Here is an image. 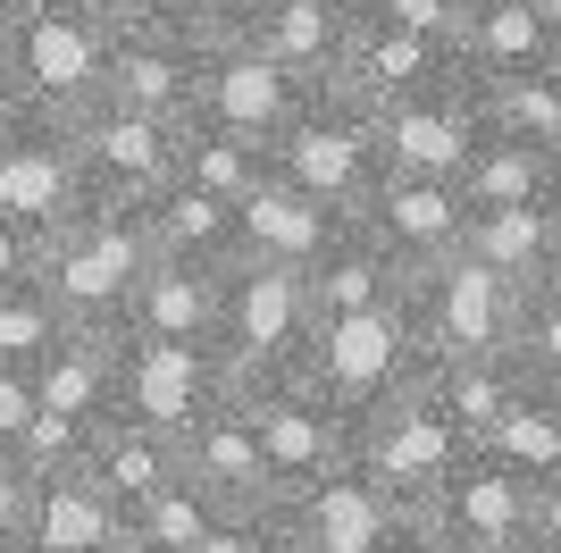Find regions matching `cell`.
Here are the masks:
<instances>
[{"instance_id":"obj_46","label":"cell","mask_w":561,"mask_h":553,"mask_svg":"<svg viewBox=\"0 0 561 553\" xmlns=\"http://www.w3.org/2000/svg\"><path fill=\"white\" fill-rule=\"evenodd\" d=\"M25 9H59V18H101V25H117V0H25Z\"/></svg>"},{"instance_id":"obj_16","label":"cell","mask_w":561,"mask_h":553,"mask_svg":"<svg viewBox=\"0 0 561 553\" xmlns=\"http://www.w3.org/2000/svg\"><path fill=\"white\" fill-rule=\"evenodd\" d=\"M528 495L537 486L503 470L494 453H469L445 486H436V504L420 511V529L436 537L445 553H512L528 545Z\"/></svg>"},{"instance_id":"obj_10","label":"cell","mask_w":561,"mask_h":553,"mask_svg":"<svg viewBox=\"0 0 561 553\" xmlns=\"http://www.w3.org/2000/svg\"><path fill=\"white\" fill-rule=\"evenodd\" d=\"M84 202L93 193H84V160H76V117L9 101V117H0V218L59 235Z\"/></svg>"},{"instance_id":"obj_13","label":"cell","mask_w":561,"mask_h":553,"mask_svg":"<svg viewBox=\"0 0 561 553\" xmlns=\"http://www.w3.org/2000/svg\"><path fill=\"white\" fill-rule=\"evenodd\" d=\"M210 43L193 18H142V25H117L110 43V101L142 117H176L185 126L202 110V76H210Z\"/></svg>"},{"instance_id":"obj_18","label":"cell","mask_w":561,"mask_h":553,"mask_svg":"<svg viewBox=\"0 0 561 553\" xmlns=\"http://www.w3.org/2000/svg\"><path fill=\"white\" fill-rule=\"evenodd\" d=\"M285 520H294L319 553H402L411 537H420V511H402L369 470H335V478H319L310 495L285 504Z\"/></svg>"},{"instance_id":"obj_26","label":"cell","mask_w":561,"mask_h":553,"mask_svg":"<svg viewBox=\"0 0 561 553\" xmlns=\"http://www.w3.org/2000/svg\"><path fill=\"white\" fill-rule=\"evenodd\" d=\"M234 210H243V260H268V269H310L344 235V210L310 202L302 184H285V177H268L252 202H234Z\"/></svg>"},{"instance_id":"obj_51","label":"cell","mask_w":561,"mask_h":553,"mask_svg":"<svg viewBox=\"0 0 561 553\" xmlns=\"http://www.w3.org/2000/svg\"><path fill=\"white\" fill-rule=\"evenodd\" d=\"M0 553H25V545H18V537H0Z\"/></svg>"},{"instance_id":"obj_52","label":"cell","mask_w":561,"mask_h":553,"mask_svg":"<svg viewBox=\"0 0 561 553\" xmlns=\"http://www.w3.org/2000/svg\"><path fill=\"white\" fill-rule=\"evenodd\" d=\"M117 553H142V545H135V537H126V545H117Z\"/></svg>"},{"instance_id":"obj_47","label":"cell","mask_w":561,"mask_h":553,"mask_svg":"<svg viewBox=\"0 0 561 553\" xmlns=\"http://www.w3.org/2000/svg\"><path fill=\"white\" fill-rule=\"evenodd\" d=\"M268 553H319L302 529H294V520H285V504H277V520H268Z\"/></svg>"},{"instance_id":"obj_48","label":"cell","mask_w":561,"mask_h":553,"mask_svg":"<svg viewBox=\"0 0 561 553\" xmlns=\"http://www.w3.org/2000/svg\"><path fill=\"white\" fill-rule=\"evenodd\" d=\"M9 50H18V9H0V92H9Z\"/></svg>"},{"instance_id":"obj_11","label":"cell","mask_w":561,"mask_h":553,"mask_svg":"<svg viewBox=\"0 0 561 553\" xmlns=\"http://www.w3.org/2000/svg\"><path fill=\"white\" fill-rule=\"evenodd\" d=\"M76 160H84V193L93 202H151L185 177V126L176 117H142L126 101L76 117Z\"/></svg>"},{"instance_id":"obj_8","label":"cell","mask_w":561,"mask_h":553,"mask_svg":"<svg viewBox=\"0 0 561 553\" xmlns=\"http://www.w3.org/2000/svg\"><path fill=\"white\" fill-rule=\"evenodd\" d=\"M34 437H25V461L34 470H76V453L93 444V428L117 411V336L101 327H68V345L34 369Z\"/></svg>"},{"instance_id":"obj_2","label":"cell","mask_w":561,"mask_h":553,"mask_svg":"<svg viewBox=\"0 0 561 553\" xmlns=\"http://www.w3.org/2000/svg\"><path fill=\"white\" fill-rule=\"evenodd\" d=\"M469 453H478V444H469L461 428H453V411L427 394V369L402 394H386L377 411L352 419V470H369L402 511H427L436 486H445Z\"/></svg>"},{"instance_id":"obj_53","label":"cell","mask_w":561,"mask_h":553,"mask_svg":"<svg viewBox=\"0 0 561 553\" xmlns=\"http://www.w3.org/2000/svg\"><path fill=\"white\" fill-rule=\"evenodd\" d=\"M512 553H545V545H512Z\"/></svg>"},{"instance_id":"obj_5","label":"cell","mask_w":561,"mask_h":553,"mask_svg":"<svg viewBox=\"0 0 561 553\" xmlns=\"http://www.w3.org/2000/svg\"><path fill=\"white\" fill-rule=\"evenodd\" d=\"M420 369H427V345H420V327H411V302H377V311H352V319H319L302 377L344 419H360L386 394H402Z\"/></svg>"},{"instance_id":"obj_37","label":"cell","mask_w":561,"mask_h":553,"mask_svg":"<svg viewBox=\"0 0 561 553\" xmlns=\"http://www.w3.org/2000/svg\"><path fill=\"white\" fill-rule=\"evenodd\" d=\"M512 352H519V369H528V377L561 386V276H537V285H528Z\"/></svg>"},{"instance_id":"obj_15","label":"cell","mask_w":561,"mask_h":553,"mask_svg":"<svg viewBox=\"0 0 561 553\" xmlns=\"http://www.w3.org/2000/svg\"><path fill=\"white\" fill-rule=\"evenodd\" d=\"M310 92H319V84H302L285 59H268L252 34H218V43H210V76H202V110H193V117H218V126L260 135L268 151H277V135L310 110Z\"/></svg>"},{"instance_id":"obj_54","label":"cell","mask_w":561,"mask_h":553,"mask_svg":"<svg viewBox=\"0 0 561 553\" xmlns=\"http://www.w3.org/2000/svg\"><path fill=\"white\" fill-rule=\"evenodd\" d=\"M0 117H9V92H0Z\"/></svg>"},{"instance_id":"obj_33","label":"cell","mask_w":561,"mask_h":553,"mask_svg":"<svg viewBox=\"0 0 561 553\" xmlns=\"http://www.w3.org/2000/svg\"><path fill=\"white\" fill-rule=\"evenodd\" d=\"M478 453H494L503 470H519L528 486H537V478H561V386L528 377V394L503 411V428H494Z\"/></svg>"},{"instance_id":"obj_43","label":"cell","mask_w":561,"mask_h":553,"mask_svg":"<svg viewBox=\"0 0 561 553\" xmlns=\"http://www.w3.org/2000/svg\"><path fill=\"white\" fill-rule=\"evenodd\" d=\"M185 9H193L202 34H252V18L268 9V0H185Z\"/></svg>"},{"instance_id":"obj_9","label":"cell","mask_w":561,"mask_h":553,"mask_svg":"<svg viewBox=\"0 0 561 553\" xmlns=\"http://www.w3.org/2000/svg\"><path fill=\"white\" fill-rule=\"evenodd\" d=\"M243 411H252V428H260L277 504H294V495H310L319 478L352 470V419L310 386L302 369H294V377H260V386H243Z\"/></svg>"},{"instance_id":"obj_3","label":"cell","mask_w":561,"mask_h":553,"mask_svg":"<svg viewBox=\"0 0 561 553\" xmlns=\"http://www.w3.org/2000/svg\"><path fill=\"white\" fill-rule=\"evenodd\" d=\"M277 177L302 184L310 202H328V210H344V218H360V202L386 184L377 110L360 101V92H344V84H319V92H310V110L277 135Z\"/></svg>"},{"instance_id":"obj_25","label":"cell","mask_w":561,"mask_h":553,"mask_svg":"<svg viewBox=\"0 0 561 553\" xmlns=\"http://www.w3.org/2000/svg\"><path fill=\"white\" fill-rule=\"evenodd\" d=\"M302 276H310V311H319V319H352V311H377V302L411 294V269H402L360 218H344V235H335Z\"/></svg>"},{"instance_id":"obj_40","label":"cell","mask_w":561,"mask_h":553,"mask_svg":"<svg viewBox=\"0 0 561 553\" xmlns=\"http://www.w3.org/2000/svg\"><path fill=\"white\" fill-rule=\"evenodd\" d=\"M34 486H43V470L18 453V444H0V537L25 529V511H34Z\"/></svg>"},{"instance_id":"obj_45","label":"cell","mask_w":561,"mask_h":553,"mask_svg":"<svg viewBox=\"0 0 561 553\" xmlns=\"http://www.w3.org/2000/svg\"><path fill=\"white\" fill-rule=\"evenodd\" d=\"M142 18H193L185 0H117V25H142Z\"/></svg>"},{"instance_id":"obj_49","label":"cell","mask_w":561,"mask_h":553,"mask_svg":"<svg viewBox=\"0 0 561 553\" xmlns=\"http://www.w3.org/2000/svg\"><path fill=\"white\" fill-rule=\"evenodd\" d=\"M537 18L553 25V43H561V0H537Z\"/></svg>"},{"instance_id":"obj_12","label":"cell","mask_w":561,"mask_h":553,"mask_svg":"<svg viewBox=\"0 0 561 553\" xmlns=\"http://www.w3.org/2000/svg\"><path fill=\"white\" fill-rule=\"evenodd\" d=\"M486 126H494L486 84L469 68L377 110V143H386V168H394V177H453L461 184V168H469V151L486 143Z\"/></svg>"},{"instance_id":"obj_1","label":"cell","mask_w":561,"mask_h":553,"mask_svg":"<svg viewBox=\"0 0 561 553\" xmlns=\"http://www.w3.org/2000/svg\"><path fill=\"white\" fill-rule=\"evenodd\" d=\"M151 260H160V244H151L142 202H84L68 227L50 235L43 285H50V302H59L76 327L117 336L126 311H135V285L151 276Z\"/></svg>"},{"instance_id":"obj_7","label":"cell","mask_w":561,"mask_h":553,"mask_svg":"<svg viewBox=\"0 0 561 553\" xmlns=\"http://www.w3.org/2000/svg\"><path fill=\"white\" fill-rule=\"evenodd\" d=\"M110 43L117 25L59 18V9H18V50H9V101H34L50 117H84L110 101Z\"/></svg>"},{"instance_id":"obj_29","label":"cell","mask_w":561,"mask_h":553,"mask_svg":"<svg viewBox=\"0 0 561 553\" xmlns=\"http://www.w3.org/2000/svg\"><path fill=\"white\" fill-rule=\"evenodd\" d=\"M461 193H469V210L561 202V151H545V143H528V135L486 126V143H478V151H469V168H461Z\"/></svg>"},{"instance_id":"obj_22","label":"cell","mask_w":561,"mask_h":553,"mask_svg":"<svg viewBox=\"0 0 561 553\" xmlns=\"http://www.w3.org/2000/svg\"><path fill=\"white\" fill-rule=\"evenodd\" d=\"M185 478H202L218 504H234V511H268L277 504V478H268L260 428H252V411H243V386L185 428Z\"/></svg>"},{"instance_id":"obj_6","label":"cell","mask_w":561,"mask_h":553,"mask_svg":"<svg viewBox=\"0 0 561 553\" xmlns=\"http://www.w3.org/2000/svg\"><path fill=\"white\" fill-rule=\"evenodd\" d=\"M402 302H411V327H420L427 361H478V352H512L528 285H512V276H494L486 260L453 252V260L411 276Z\"/></svg>"},{"instance_id":"obj_21","label":"cell","mask_w":561,"mask_h":553,"mask_svg":"<svg viewBox=\"0 0 561 553\" xmlns=\"http://www.w3.org/2000/svg\"><path fill=\"white\" fill-rule=\"evenodd\" d=\"M76 470L110 495L126 520H135L160 486H176L185 478V437H168V428H151V419H135V411H110L93 428V444L76 453Z\"/></svg>"},{"instance_id":"obj_36","label":"cell","mask_w":561,"mask_h":553,"mask_svg":"<svg viewBox=\"0 0 561 553\" xmlns=\"http://www.w3.org/2000/svg\"><path fill=\"white\" fill-rule=\"evenodd\" d=\"M486 117L503 135H528V143H545V151H561V68L486 84Z\"/></svg>"},{"instance_id":"obj_39","label":"cell","mask_w":561,"mask_h":553,"mask_svg":"<svg viewBox=\"0 0 561 553\" xmlns=\"http://www.w3.org/2000/svg\"><path fill=\"white\" fill-rule=\"evenodd\" d=\"M43 269H50V235L25 227V218H0V294L43 285Z\"/></svg>"},{"instance_id":"obj_30","label":"cell","mask_w":561,"mask_h":553,"mask_svg":"<svg viewBox=\"0 0 561 553\" xmlns=\"http://www.w3.org/2000/svg\"><path fill=\"white\" fill-rule=\"evenodd\" d=\"M142 218H151V244H160L168 260H243V210L218 202V193H202V184H168V193H151L142 202Z\"/></svg>"},{"instance_id":"obj_14","label":"cell","mask_w":561,"mask_h":553,"mask_svg":"<svg viewBox=\"0 0 561 553\" xmlns=\"http://www.w3.org/2000/svg\"><path fill=\"white\" fill-rule=\"evenodd\" d=\"M234 394V369L218 361V345H142L117 336V411L151 419L168 437H185L193 419Z\"/></svg>"},{"instance_id":"obj_19","label":"cell","mask_w":561,"mask_h":553,"mask_svg":"<svg viewBox=\"0 0 561 553\" xmlns=\"http://www.w3.org/2000/svg\"><path fill=\"white\" fill-rule=\"evenodd\" d=\"M445 76H461V50L436 43V34H411V25L377 18V9H360V25H352V50H344V76L335 84L360 92L369 110H386V101H411V92L445 84Z\"/></svg>"},{"instance_id":"obj_57","label":"cell","mask_w":561,"mask_h":553,"mask_svg":"<svg viewBox=\"0 0 561 553\" xmlns=\"http://www.w3.org/2000/svg\"><path fill=\"white\" fill-rule=\"evenodd\" d=\"M478 9H486V0H478Z\"/></svg>"},{"instance_id":"obj_31","label":"cell","mask_w":561,"mask_h":553,"mask_svg":"<svg viewBox=\"0 0 561 553\" xmlns=\"http://www.w3.org/2000/svg\"><path fill=\"white\" fill-rule=\"evenodd\" d=\"M427 394L453 411V428H461L469 444H486L494 428H503V411H512L519 394H528V369H519V352H478V361H427Z\"/></svg>"},{"instance_id":"obj_50","label":"cell","mask_w":561,"mask_h":553,"mask_svg":"<svg viewBox=\"0 0 561 553\" xmlns=\"http://www.w3.org/2000/svg\"><path fill=\"white\" fill-rule=\"evenodd\" d=\"M402 553H445V545H436V537H427V529H420V537H411V545H402Z\"/></svg>"},{"instance_id":"obj_32","label":"cell","mask_w":561,"mask_h":553,"mask_svg":"<svg viewBox=\"0 0 561 553\" xmlns=\"http://www.w3.org/2000/svg\"><path fill=\"white\" fill-rule=\"evenodd\" d=\"M268 177H277V151L260 135H234L218 117H185V184H202L218 202H252Z\"/></svg>"},{"instance_id":"obj_23","label":"cell","mask_w":561,"mask_h":553,"mask_svg":"<svg viewBox=\"0 0 561 553\" xmlns=\"http://www.w3.org/2000/svg\"><path fill=\"white\" fill-rule=\"evenodd\" d=\"M126 537H135L126 511H117L84 470H50V478L34 486V511H25L18 545L25 553H117Z\"/></svg>"},{"instance_id":"obj_17","label":"cell","mask_w":561,"mask_h":553,"mask_svg":"<svg viewBox=\"0 0 561 553\" xmlns=\"http://www.w3.org/2000/svg\"><path fill=\"white\" fill-rule=\"evenodd\" d=\"M360 227H369L377 244L402 260V269L420 276V269H436V260L461 252V235H469V193H461L453 177H394V168H386V184L360 202Z\"/></svg>"},{"instance_id":"obj_56","label":"cell","mask_w":561,"mask_h":553,"mask_svg":"<svg viewBox=\"0 0 561 553\" xmlns=\"http://www.w3.org/2000/svg\"><path fill=\"white\" fill-rule=\"evenodd\" d=\"M553 276H561V252H553Z\"/></svg>"},{"instance_id":"obj_20","label":"cell","mask_w":561,"mask_h":553,"mask_svg":"<svg viewBox=\"0 0 561 553\" xmlns=\"http://www.w3.org/2000/svg\"><path fill=\"white\" fill-rule=\"evenodd\" d=\"M234 269V260H227ZM227 269L218 260H151V276L135 285V311L117 336L142 345H218V311H227Z\"/></svg>"},{"instance_id":"obj_24","label":"cell","mask_w":561,"mask_h":553,"mask_svg":"<svg viewBox=\"0 0 561 553\" xmlns=\"http://www.w3.org/2000/svg\"><path fill=\"white\" fill-rule=\"evenodd\" d=\"M352 25H360V0H268L252 18V43L268 59L302 76V84H335L352 50Z\"/></svg>"},{"instance_id":"obj_38","label":"cell","mask_w":561,"mask_h":553,"mask_svg":"<svg viewBox=\"0 0 561 553\" xmlns=\"http://www.w3.org/2000/svg\"><path fill=\"white\" fill-rule=\"evenodd\" d=\"M360 9H377V18L411 25V34H436V43H453V50H461L469 18H478V0H360Z\"/></svg>"},{"instance_id":"obj_27","label":"cell","mask_w":561,"mask_h":553,"mask_svg":"<svg viewBox=\"0 0 561 553\" xmlns=\"http://www.w3.org/2000/svg\"><path fill=\"white\" fill-rule=\"evenodd\" d=\"M461 68L478 84H512V76L561 68V43H553V25L537 18V0H486L461 34Z\"/></svg>"},{"instance_id":"obj_42","label":"cell","mask_w":561,"mask_h":553,"mask_svg":"<svg viewBox=\"0 0 561 553\" xmlns=\"http://www.w3.org/2000/svg\"><path fill=\"white\" fill-rule=\"evenodd\" d=\"M268 520H277V504L268 511H227V529H218L202 553H268Z\"/></svg>"},{"instance_id":"obj_44","label":"cell","mask_w":561,"mask_h":553,"mask_svg":"<svg viewBox=\"0 0 561 553\" xmlns=\"http://www.w3.org/2000/svg\"><path fill=\"white\" fill-rule=\"evenodd\" d=\"M528 545L561 553V478H537V495H528Z\"/></svg>"},{"instance_id":"obj_4","label":"cell","mask_w":561,"mask_h":553,"mask_svg":"<svg viewBox=\"0 0 561 553\" xmlns=\"http://www.w3.org/2000/svg\"><path fill=\"white\" fill-rule=\"evenodd\" d=\"M319 311H310L302 269H268V260H234L227 269V311H218V361L234 369V386L260 377H294L310 361Z\"/></svg>"},{"instance_id":"obj_41","label":"cell","mask_w":561,"mask_h":553,"mask_svg":"<svg viewBox=\"0 0 561 553\" xmlns=\"http://www.w3.org/2000/svg\"><path fill=\"white\" fill-rule=\"evenodd\" d=\"M34 369H0V444H18L25 453V437H34Z\"/></svg>"},{"instance_id":"obj_28","label":"cell","mask_w":561,"mask_h":553,"mask_svg":"<svg viewBox=\"0 0 561 553\" xmlns=\"http://www.w3.org/2000/svg\"><path fill=\"white\" fill-rule=\"evenodd\" d=\"M461 252H469V260H486L494 276H512V285H537V276H553V252H561V202L469 210Z\"/></svg>"},{"instance_id":"obj_35","label":"cell","mask_w":561,"mask_h":553,"mask_svg":"<svg viewBox=\"0 0 561 553\" xmlns=\"http://www.w3.org/2000/svg\"><path fill=\"white\" fill-rule=\"evenodd\" d=\"M68 311L50 302V285H18L0 294V369H43L50 352L68 345Z\"/></svg>"},{"instance_id":"obj_55","label":"cell","mask_w":561,"mask_h":553,"mask_svg":"<svg viewBox=\"0 0 561 553\" xmlns=\"http://www.w3.org/2000/svg\"><path fill=\"white\" fill-rule=\"evenodd\" d=\"M0 9H25V0H0Z\"/></svg>"},{"instance_id":"obj_34","label":"cell","mask_w":561,"mask_h":553,"mask_svg":"<svg viewBox=\"0 0 561 553\" xmlns=\"http://www.w3.org/2000/svg\"><path fill=\"white\" fill-rule=\"evenodd\" d=\"M227 511H234V504H218L202 478H176V486H160V495H151L126 529H135L142 553H202L218 529H227Z\"/></svg>"}]
</instances>
